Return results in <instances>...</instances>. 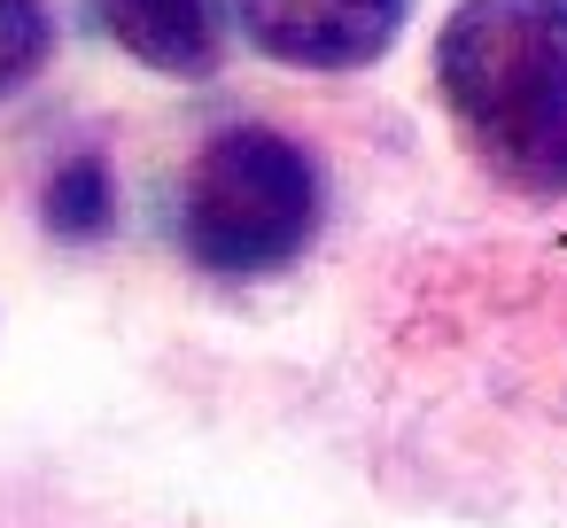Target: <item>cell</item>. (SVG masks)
<instances>
[{"label": "cell", "mask_w": 567, "mask_h": 528, "mask_svg": "<svg viewBox=\"0 0 567 528\" xmlns=\"http://www.w3.org/2000/svg\"><path fill=\"white\" fill-rule=\"evenodd\" d=\"M435 86L513 195H567V0H458Z\"/></svg>", "instance_id": "6da1fadb"}, {"label": "cell", "mask_w": 567, "mask_h": 528, "mask_svg": "<svg viewBox=\"0 0 567 528\" xmlns=\"http://www.w3.org/2000/svg\"><path fill=\"white\" fill-rule=\"evenodd\" d=\"M319 234V164L272 125H226L179 179V241L203 272L257 280Z\"/></svg>", "instance_id": "7a4b0ae2"}, {"label": "cell", "mask_w": 567, "mask_h": 528, "mask_svg": "<svg viewBox=\"0 0 567 528\" xmlns=\"http://www.w3.org/2000/svg\"><path fill=\"white\" fill-rule=\"evenodd\" d=\"M234 17L288 71H365L396 48L412 0H234Z\"/></svg>", "instance_id": "3957f363"}, {"label": "cell", "mask_w": 567, "mask_h": 528, "mask_svg": "<svg viewBox=\"0 0 567 528\" xmlns=\"http://www.w3.org/2000/svg\"><path fill=\"white\" fill-rule=\"evenodd\" d=\"M94 24L164 79H210L226 55L218 0H94Z\"/></svg>", "instance_id": "277c9868"}, {"label": "cell", "mask_w": 567, "mask_h": 528, "mask_svg": "<svg viewBox=\"0 0 567 528\" xmlns=\"http://www.w3.org/2000/svg\"><path fill=\"white\" fill-rule=\"evenodd\" d=\"M117 226V179L102 156H71L55 179H48V234L63 241H102Z\"/></svg>", "instance_id": "5b68a950"}, {"label": "cell", "mask_w": 567, "mask_h": 528, "mask_svg": "<svg viewBox=\"0 0 567 528\" xmlns=\"http://www.w3.org/2000/svg\"><path fill=\"white\" fill-rule=\"evenodd\" d=\"M48 55H55L48 0H0V94H17Z\"/></svg>", "instance_id": "8992f818"}]
</instances>
